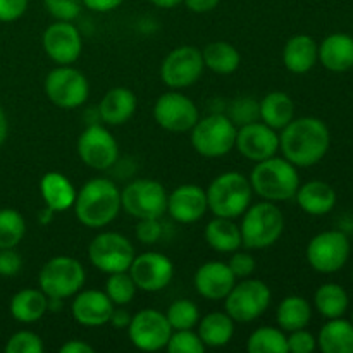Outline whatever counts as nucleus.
<instances>
[{
    "mask_svg": "<svg viewBox=\"0 0 353 353\" xmlns=\"http://www.w3.org/2000/svg\"><path fill=\"white\" fill-rule=\"evenodd\" d=\"M331 134L324 121L317 117H299L286 124L279 133V150L296 168H310L326 157Z\"/></svg>",
    "mask_w": 353,
    "mask_h": 353,
    "instance_id": "1",
    "label": "nucleus"
},
{
    "mask_svg": "<svg viewBox=\"0 0 353 353\" xmlns=\"http://www.w3.org/2000/svg\"><path fill=\"white\" fill-rule=\"evenodd\" d=\"M76 219L86 228H105L121 212V190L107 178H93L79 188L72 205Z\"/></svg>",
    "mask_w": 353,
    "mask_h": 353,
    "instance_id": "2",
    "label": "nucleus"
},
{
    "mask_svg": "<svg viewBox=\"0 0 353 353\" xmlns=\"http://www.w3.org/2000/svg\"><path fill=\"white\" fill-rule=\"evenodd\" d=\"M250 185L254 193L268 202H286L295 199L300 186V174L296 165L285 157H271L255 162L252 169Z\"/></svg>",
    "mask_w": 353,
    "mask_h": 353,
    "instance_id": "3",
    "label": "nucleus"
},
{
    "mask_svg": "<svg viewBox=\"0 0 353 353\" xmlns=\"http://www.w3.org/2000/svg\"><path fill=\"white\" fill-rule=\"evenodd\" d=\"M207 193L209 210L217 217L238 219L252 205L250 179L238 171H228L212 179Z\"/></svg>",
    "mask_w": 353,
    "mask_h": 353,
    "instance_id": "4",
    "label": "nucleus"
},
{
    "mask_svg": "<svg viewBox=\"0 0 353 353\" xmlns=\"http://www.w3.org/2000/svg\"><path fill=\"white\" fill-rule=\"evenodd\" d=\"M241 243L250 250L272 247L285 231V216L274 202H259L248 207L241 219Z\"/></svg>",
    "mask_w": 353,
    "mask_h": 353,
    "instance_id": "5",
    "label": "nucleus"
},
{
    "mask_svg": "<svg viewBox=\"0 0 353 353\" xmlns=\"http://www.w3.org/2000/svg\"><path fill=\"white\" fill-rule=\"evenodd\" d=\"M85 279V268L78 259L57 255L45 262L38 274V285L48 299L65 300L81 292Z\"/></svg>",
    "mask_w": 353,
    "mask_h": 353,
    "instance_id": "6",
    "label": "nucleus"
},
{
    "mask_svg": "<svg viewBox=\"0 0 353 353\" xmlns=\"http://www.w3.org/2000/svg\"><path fill=\"white\" fill-rule=\"evenodd\" d=\"M236 130L233 121L224 114H210L196 121L192 128V145L205 159L224 157L234 148Z\"/></svg>",
    "mask_w": 353,
    "mask_h": 353,
    "instance_id": "7",
    "label": "nucleus"
},
{
    "mask_svg": "<svg viewBox=\"0 0 353 353\" xmlns=\"http://www.w3.org/2000/svg\"><path fill=\"white\" fill-rule=\"evenodd\" d=\"M271 305V290L261 279L245 278L224 299V312L234 323H252Z\"/></svg>",
    "mask_w": 353,
    "mask_h": 353,
    "instance_id": "8",
    "label": "nucleus"
},
{
    "mask_svg": "<svg viewBox=\"0 0 353 353\" xmlns=\"http://www.w3.org/2000/svg\"><path fill=\"white\" fill-rule=\"evenodd\" d=\"M121 209L134 219H161L168 212V193L155 179H134L121 192Z\"/></svg>",
    "mask_w": 353,
    "mask_h": 353,
    "instance_id": "9",
    "label": "nucleus"
},
{
    "mask_svg": "<svg viewBox=\"0 0 353 353\" xmlns=\"http://www.w3.org/2000/svg\"><path fill=\"white\" fill-rule=\"evenodd\" d=\"M45 95L59 109L72 110L88 100L90 83L79 69L72 65H57L45 78Z\"/></svg>",
    "mask_w": 353,
    "mask_h": 353,
    "instance_id": "10",
    "label": "nucleus"
},
{
    "mask_svg": "<svg viewBox=\"0 0 353 353\" xmlns=\"http://www.w3.org/2000/svg\"><path fill=\"white\" fill-rule=\"evenodd\" d=\"M134 255L137 252L133 243L124 234L116 231L99 233L88 245L90 262L103 274L128 271Z\"/></svg>",
    "mask_w": 353,
    "mask_h": 353,
    "instance_id": "11",
    "label": "nucleus"
},
{
    "mask_svg": "<svg viewBox=\"0 0 353 353\" xmlns=\"http://www.w3.org/2000/svg\"><path fill=\"white\" fill-rule=\"evenodd\" d=\"M202 50L193 45H181L169 52L161 64V78L172 90H183L195 85L203 74Z\"/></svg>",
    "mask_w": 353,
    "mask_h": 353,
    "instance_id": "12",
    "label": "nucleus"
},
{
    "mask_svg": "<svg viewBox=\"0 0 353 353\" xmlns=\"http://www.w3.org/2000/svg\"><path fill=\"white\" fill-rule=\"evenodd\" d=\"M307 262L321 274L338 272L350 257V241L341 231H324L307 245Z\"/></svg>",
    "mask_w": 353,
    "mask_h": 353,
    "instance_id": "13",
    "label": "nucleus"
},
{
    "mask_svg": "<svg viewBox=\"0 0 353 353\" xmlns=\"http://www.w3.org/2000/svg\"><path fill=\"white\" fill-rule=\"evenodd\" d=\"M78 155L90 169L107 171L119 161V145L105 126L90 124L78 138Z\"/></svg>",
    "mask_w": 353,
    "mask_h": 353,
    "instance_id": "14",
    "label": "nucleus"
},
{
    "mask_svg": "<svg viewBox=\"0 0 353 353\" xmlns=\"http://www.w3.org/2000/svg\"><path fill=\"white\" fill-rule=\"evenodd\" d=\"M172 327L164 312L157 309H143L131 317L128 336L141 352H159L165 348Z\"/></svg>",
    "mask_w": 353,
    "mask_h": 353,
    "instance_id": "15",
    "label": "nucleus"
},
{
    "mask_svg": "<svg viewBox=\"0 0 353 353\" xmlns=\"http://www.w3.org/2000/svg\"><path fill=\"white\" fill-rule=\"evenodd\" d=\"M154 119L169 133H190L200 116L195 102L190 97L179 92H168L155 102Z\"/></svg>",
    "mask_w": 353,
    "mask_h": 353,
    "instance_id": "16",
    "label": "nucleus"
},
{
    "mask_svg": "<svg viewBox=\"0 0 353 353\" xmlns=\"http://www.w3.org/2000/svg\"><path fill=\"white\" fill-rule=\"evenodd\" d=\"M128 272L138 290L155 293L164 290L172 281L174 264L168 255L161 252H143L140 255H134Z\"/></svg>",
    "mask_w": 353,
    "mask_h": 353,
    "instance_id": "17",
    "label": "nucleus"
},
{
    "mask_svg": "<svg viewBox=\"0 0 353 353\" xmlns=\"http://www.w3.org/2000/svg\"><path fill=\"white\" fill-rule=\"evenodd\" d=\"M41 45L50 61L59 65H71L81 55L83 38L71 21H55L41 37Z\"/></svg>",
    "mask_w": 353,
    "mask_h": 353,
    "instance_id": "18",
    "label": "nucleus"
},
{
    "mask_svg": "<svg viewBox=\"0 0 353 353\" xmlns=\"http://www.w3.org/2000/svg\"><path fill=\"white\" fill-rule=\"evenodd\" d=\"M234 148L248 161H265L279 152V134L262 121L243 124L236 130Z\"/></svg>",
    "mask_w": 353,
    "mask_h": 353,
    "instance_id": "19",
    "label": "nucleus"
},
{
    "mask_svg": "<svg viewBox=\"0 0 353 353\" xmlns=\"http://www.w3.org/2000/svg\"><path fill=\"white\" fill-rule=\"evenodd\" d=\"M112 300L100 290H85L72 296L71 316L85 327H100L109 323L114 310Z\"/></svg>",
    "mask_w": 353,
    "mask_h": 353,
    "instance_id": "20",
    "label": "nucleus"
},
{
    "mask_svg": "<svg viewBox=\"0 0 353 353\" xmlns=\"http://www.w3.org/2000/svg\"><path fill=\"white\" fill-rule=\"evenodd\" d=\"M193 283L200 296L210 302H219L226 299L228 293L236 285V276L233 274L228 262L210 261L196 269Z\"/></svg>",
    "mask_w": 353,
    "mask_h": 353,
    "instance_id": "21",
    "label": "nucleus"
},
{
    "mask_svg": "<svg viewBox=\"0 0 353 353\" xmlns=\"http://www.w3.org/2000/svg\"><path fill=\"white\" fill-rule=\"evenodd\" d=\"M207 210V193L199 185H181L168 195L169 216L179 224L199 223Z\"/></svg>",
    "mask_w": 353,
    "mask_h": 353,
    "instance_id": "22",
    "label": "nucleus"
},
{
    "mask_svg": "<svg viewBox=\"0 0 353 353\" xmlns=\"http://www.w3.org/2000/svg\"><path fill=\"white\" fill-rule=\"evenodd\" d=\"M137 107V95L126 86H116L102 97L97 110H99V117L103 124L121 126L134 116Z\"/></svg>",
    "mask_w": 353,
    "mask_h": 353,
    "instance_id": "23",
    "label": "nucleus"
},
{
    "mask_svg": "<svg viewBox=\"0 0 353 353\" xmlns=\"http://www.w3.org/2000/svg\"><path fill=\"white\" fill-rule=\"evenodd\" d=\"M319 61V45L309 34H295L283 48V64L293 74H305Z\"/></svg>",
    "mask_w": 353,
    "mask_h": 353,
    "instance_id": "24",
    "label": "nucleus"
},
{
    "mask_svg": "<svg viewBox=\"0 0 353 353\" xmlns=\"http://www.w3.org/2000/svg\"><path fill=\"white\" fill-rule=\"evenodd\" d=\"M40 195L45 202V207L54 212H64V210L72 209L78 192H76L74 185L69 181V178H65L62 172L50 171L41 176Z\"/></svg>",
    "mask_w": 353,
    "mask_h": 353,
    "instance_id": "25",
    "label": "nucleus"
},
{
    "mask_svg": "<svg viewBox=\"0 0 353 353\" xmlns=\"http://www.w3.org/2000/svg\"><path fill=\"white\" fill-rule=\"evenodd\" d=\"M319 61L327 71L347 72L353 68V37L333 33L319 45Z\"/></svg>",
    "mask_w": 353,
    "mask_h": 353,
    "instance_id": "26",
    "label": "nucleus"
},
{
    "mask_svg": "<svg viewBox=\"0 0 353 353\" xmlns=\"http://www.w3.org/2000/svg\"><path fill=\"white\" fill-rule=\"evenodd\" d=\"M296 203L309 216H326L336 205V192L324 181H309L296 190Z\"/></svg>",
    "mask_w": 353,
    "mask_h": 353,
    "instance_id": "27",
    "label": "nucleus"
},
{
    "mask_svg": "<svg viewBox=\"0 0 353 353\" xmlns=\"http://www.w3.org/2000/svg\"><path fill=\"white\" fill-rule=\"evenodd\" d=\"M10 316L23 324H33L48 312V296L41 290L24 288L10 299Z\"/></svg>",
    "mask_w": 353,
    "mask_h": 353,
    "instance_id": "28",
    "label": "nucleus"
},
{
    "mask_svg": "<svg viewBox=\"0 0 353 353\" xmlns=\"http://www.w3.org/2000/svg\"><path fill=\"white\" fill-rule=\"evenodd\" d=\"M259 112L262 123L271 126L272 130L281 131L286 124L295 119V103L285 92H269L259 102Z\"/></svg>",
    "mask_w": 353,
    "mask_h": 353,
    "instance_id": "29",
    "label": "nucleus"
},
{
    "mask_svg": "<svg viewBox=\"0 0 353 353\" xmlns=\"http://www.w3.org/2000/svg\"><path fill=\"white\" fill-rule=\"evenodd\" d=\"M317 347L324 353H353L352 321L336 317L327 319L317 336Z\"/></svg>",
    "mask_w": 353,
    "mask_h": 353,
    "instance_id": "30",
    "label": "nucleus"
},
{
    "mask_svg": "<svg viewBox=\"0 0 353 353\" xmlns=\"http://www.w3.org/2000/svg\"><path fill=\"white\" fill-rule=\"evenodd\" d=\"M199 336L205 348H223L233 340L234 321L226 312H210L203 316L196 324Z\"/></svg>",
    "mask_w": 353,
    "mask_h": 353,
    "instance_id": "31",
    "label": "nucleus"
},
{
    "mask_svg": "<svg viewBox=\"0 0 353 353\" xmlns=\"http://www.w3.org/2000/svg\"><path fill=\"white\" fill-rule=\"evenodd\" d=\"M205 241L212 250L219 254H233L241 243V231L233 219L228 217H214L205 226Z\"/></svg>",
    "mask_w": 353,
    "mask_h": 353,
    "instance_id": "32",
    "label": "nucleus"
},
{
    "mask_svg": "<svg viewBox=\"0 0 353 353\" xmlns=\"http://www.w3.org/2000/svg\"><path fill=\"white\" fill-rule=\"evenodd\" d=\"M312 319V307L303 296L290 295L278 305L276 310V323L285 333L303 330L309 326Z\"/></svg>",
    "mask_w": 353,
    "mask_h": 353,
    "instance_id": "33",
    "label": "nucleus"
},
{
    "mask_svg": "<svg viewBox=\"0 0 353 353\" xmlns=\"http://www.w3.org/2000/svg\"><path fill=\"white\" fill-rule=\"evenodd\" d=\"M203 64L216 74H233L241 64V55L234 45L228 41H212L202 50Z\"/></svg>",
    "mask_w": 353,
    "mask_h": 353,
    "instance_id": "34",
    "label": "nucleus"
},
{
    "mask_svg": "<svg viewBox=\"0 0 353 353\" xmlns=\"http://www.w3.org/2000/svg\"><path fill=\"white\" fill-rule=\"evenodd\" d=\"M314 305L323 317L336 319V317L345 316L348 305H350V299L343 286L336 285V283H326L316 290Z\"/></svg>",
    "mask_w": 353,
    "mask_h": 353,
    "instance_id": "35",
    "label": "nucleus"
},
{
    "mask_svg": "<svg viewBox=\"0 0 353 353\" xmlns=\"http://www.w3.org/2000/svg\"><path fill=\"white\" fill-rule=\"evenodd\" d=\"M247 350L250 353H288V341L281 327H257L248 336Z\"/></svg>",
    "mask_w": 353,
    "mask_h": 353,
    "instance_id": "36",
    "label": "nucleus"
},
{
    "mask_svg": "<svg viewBox=\"0 0 353 353\" xmlns=\"http://www.w3.org/2000/svg\"><path fill=\"white\" fill-rule=\"evenodd\" d=\"M26 234V221L16 209H0V248H16Z\"/></svg>",
    "mask_w": 353,
    "mask_h": 353,
    "instance_id": "37",
    "label": "nucleus"
},
{
    "mask_svg": "<svg viewBox=\"0 0 353 353\" xmlns=\"http://www.w3.org/2000/svg\"><path fill=\"white\" fill-rule=\"evenodd\" d=\"M105 281V290L103 292L107 293L110 300H112L114 305L124 307L128 303L133 302L134 295H137V285H134L133 278L130 276V272H114V274H107Z\"/></svg>",
    "mask_w": 353,
    "mask_h": 353,
    "instance_id": "38",
    "label": "nucleus"
},
{
    "mask_svg": "<svg viewBox=\"0 0 353 353\" xmlns=\"http://www.w3.org/2000/svg\"><path fill=\"white\" fill-rule=\"evenodd\" d=\"M165 317H168L172 331L193 330L200 321V310L195 302L188 299H181L169 305Z\"/></svg>",
    "mask_w": 353,
    "mask_h": 353,
    "instance_id": "39",
    "label": "nucleus"
},
{
    "mask_svg": "<svg viewBox=\"0 0 353 353\" xmlns=\"http://www.w3.org/2000/svg\"><path fill=\"white\" fill-rule=\"evenodd\" d=\"M165 350L169 353H203L205 352V345L200 340L199 333L193 330H181L172 331L171 338H169Z\"/></svg>",
    "mask_w": 353,
    "mask_h": 353,
    "instance_id": "40",
    "label": "nucleus"
},
{
    "mask_svg": "<svg viewBox=\"0 0 353 353\" xmlns=\"http://www.w3.org/2000/svg\"><path fill=\"white\" fill-rule=\"evenodd\" d=\"M230 117L234 126H243V124L261 121V112H259V102L252 97H240L234 100L230 107Z\"/></svg>",
    "mask_w": 353,
    "mask_h": 353,
    "instance_id": "41",
    "label": "nucleus"
},
{
    "mask_svg": "<svg viewBox=\"0 0 353 353\" xmlns=\"http://www.w3.org/2000/svg\"><path fill=\"white\" fill-rule=\"evenodd\" d=\"M6 353H43V340L33 331H17L7 340Z\"/></svg>",
    "mask_w": 353,
    "mask_h": 353,
    "instance_id": "42",
    "label": "nucleus"
},
{
    "mask_svg": "<svg viewBox=\"0 0 353 353\" xmlns=\"http://www.w3.org/2000/svg\"><path fill=\"white\" fill-rule=\"evenodd\" d=\"M47 12L55 21H74L83 9V0H43Z\"/></svg>",
    "mask_w": 353,
    "mask_h": 353,
    "instance_id": "43",
    "label": "nucleus"
},
{
    "mask_svg": "<svg viewBox=\"0 0 353 353\" xmlns=\"http://www.w3.org/2000/svg\"><path fill=\"white\" fill-rule=\"evenodd\" d=\"M228 265L233 271V274L236 276V279H245L250 278L252 274L257 269V262H255L254 255L248 254V252H233L228 261Z\"/></svg>",
    "mask_w": 353,
    "mask_h": 353,
    "instance_id": "44",
    "label": "nucleus"
},
{
    "mask_svg": "<svg viewBox=\"0 0 353 353\" xmlns=\"http://www.w3.org/2000/svg\"><path fill=\"white\" fill-rule=\"evenodd\" d=\"M288 341V352L292 353H312L317 348V338L310 331L296 330L286 336Z\"/></svg>",
    "mask_w": 353,
    "mask_h": 353,
    "instance_id": "45",
    "label": "nucleus"
},
{
    "mask_svg": "<svg viewBox=\"0 0 353 353\" xmlns=\"http://www.w3.org/2000/svg\"><path fill=\"white\" fill-rule=\"evenodd\" d=\"M23 269V257L16 248H0V276L14 278Z\"/></svg>",
    "mask_w": 353,
    "mask_h": 353,
    "instance_id": "46",
    "label": "nucleus"
},
{
    "mask_svg": "<svg viewBox=\"0 0 353 353\" xmlns=\"http://www.w3.org/2000/svg\"><path fill=\"white\" fill-rule=\"evenodd\" d=\"M162 236L161 219H138L137 238L143 245H155Z\"/></svg>",
    "mask_w": 353,
    "mask_h": 353,
    "instance_id": "47",
    "label": "nucleus"
},
{
    "mask_svg": "<svg viewBox=\"0 0 353 353\" xmlns=\"http://www.w3.org/2000/svg\"><path fill=\"white\" fill-rule=\"evenodd\" d=\"M28 0H0V23H14L24 16Z\"/></svg>",
    "mask_w": 353,
    "mask_h": 353,
    "instance_id": "48",
    "label": "nucleus"
},
{
    "mask_svg": "<svg viewBox=\"0 0 353 353\" xmlns=\"http://www.w3.org/2000/svg\"><path fill=\"white\" fill-rule=\"evenodd\" d=\"M123 2L124 0H83V6L93 12H110Z\"/></svg>",
    "mask_w": 353,
    "mask_h": 353,
    "instance_id": "49",
    "label": "nucleus"
},
{
    "mask_svg": "<svg viewBox=\"0 0 353 353\" xmlns=\"http://www.w3.org/2000/svg\"><path fill=\"white\" fill-rule=\"evenodd\" d=\"M221 0H183L186 7L195 14H205L216 9Z\"/></svg>",
    "mask_w": 353,
    "mask_h": 353,
    "instance_id": "50",
    "label": "nucleus"
},
{
    "mask_svg": "<svg viewBox=\"0 0 353 353\" xmlns=\"http://www.w3.org/2000/svg\"><path fill=\"white\" fill-rule=\"evenodd\" d=\"M131 314L128 312L126 309H116V307H114V310H112V316H110V319H109V323L112 324L114 327H116V330H128V326H130V323H131Z\"/></svg>",
    "mask_w": 353,
    "mask_h": 353,
    "instance_id": "51",
    "label": "nucleus"
},
{
    "mask_svg": "<svg viewBox=\"0 0 353 353\" xmlns=\"http://www.w3.org/2000/svg\"><path fill=\"white\" fill-rule=\"evenodd\" d=\"M59 352L61 353H93L95 352V348L81 340H69L59 348Z\"/></svg>",
    "mask_w": 353,
    "mask_h": 353,
    "instance_id": "52",
    "label": "nucleus"
},
{
    "mask_svg": "<svg viewBox=\"0 0 353 353\" xmlns=\"http://www.w3.org/2000/svg\"><path fill=\"white\" fill-rule=\"evenodd\" d=\"M7 134H9V121H7V116L6 112H3V109L0 107V147L6 143Z\"/></svg>",
    "mask_w": 353,
    "mask_h": 353,
    "instance_id": "53",
    "label": "nucleus"
},
{
    "mask_svg": "<svg viewBox=\"0 0 353 353\" xmlns=\"http://www.w3.org/2000/svg\"><path fill=\"white\" fill-rule=\"evenodd\" d=\"M150 2L159 9H174L179 3H183V0H150Z\"/></svg>",
    "mask_w": 353,
    "mask_h": 353,
    "instance_id": "54",
    "label": "nucleus"
},
{
    "mask_svg": "<svg viewBox=\"0 0 353 353\" xmlns=\"http://www.w3.org/2000/svg\"><path fill=\"white\" fill-rule=\"evenodd\" d=\"M54 210H50L48 207H45L43 210L40 212V216H38V221H40L41 224H48L52 223V219H54Z\"/></svg>",
    "mask_w": 353,
    "mask_h": 353,
    "instance_id": "55",
    "label": "nucleus"
},
{
    "mask_svg": "<svg viewBox=\"0 0 353 353\" xmlns=\"http://www.w3.org/2000/svg\"><path fill=\"white\" fill-rule=\"evenodd\" d=\"M352 324H353V312H352Z\"/></svg>",
    "mask_w": 353,
    "mask_h": 353,
    "instance_id": "56",
    "label": "nucleus"
},
{
    "mask_svg": "<svg viewBox=\"0 0 353 353\" xmlns=\"http://www.w3.org/2000/svg\"><path fill=\"white\" fill-rule=\"evenodd\" d=\"M352 279H353V274H352Z\"/></svg>",
    "mask_w": 353,
    "mask_h": 353,
    "instance_id": "57",
    "label": "nucleus"
}]
</instances>
